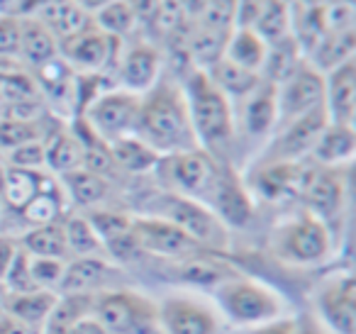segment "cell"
Segmentation results:
<instances>
[{"instance_id": "603a6c76", "label": "cell", "mask_w": 356, "mask_h": 334, "mask_svg": "<svg viewBox=\"0 0 356 334\" xmlns=\"http://www.w3.org/2000/svg\"><path fill=\"white\" fill-rule=\"evenodd\" d=\"M356 152V132L354 125L327 122L317 137L307 161L325 168H346Z\"/></svg>"}, {"instance_id": "f546056e", "label": "cell", "mask_w": 356, "mask_h": 334, "mask_svg": "<svg viewBox=\"0 0 356 334\" xmlns=\"http://www.w3.org/2000/svg\"><path fill=\"white\" fill-rule=\"evenodd\" d=\"M266 49H268V45L252 30V27H232L222 56L227 61H232V64L261 76Z\"/></svg>"}, {"instance_id": "5bb4252c", "label": "cell", "mask_w": 356, "mask_h": 334, "mask_svg": "<svg viewBox=\"0 0 356 334\" xmlns=\"http://www.w3.org/2000/svg\"><path fill=\"white\" fill-rule=\"evenodd\" d=\"M315 310L320 322L332 334L356 332V280L351 271H337L327 276L315 290Z\"/></svg>"}, {"instance_id": "4dcf8cb0", "label": "cell", "mask_w": 356, "mask_h": 334, "mask_svg": "<svg viewBox=\"0 0 356 334\" xmlns=\"http://www.w3.org/2000/svg\"><path fill=\"white\" fill-rule=\"evenodd\" d=\"M205 74H208V79L215 84V88L222 90V93L227 95V100L232 105H237L239 100H244L259 84H261V76L259 74L232 64V61H227L225 56L220 61H215Z\"/></svg>"}, {"instance_id": "ffe728a7", "label": "cell", "mask_w": 356, "mask_h": 334, "mask_svg": "<svg viewBox=\"0 0 356 334\" xmlns=\"http://www.w3.org/2000/svg\"><path fill=\"white\" fill-rule=\"evenodd\" d=\"M325 76V113L330 122L354 125L356 115V61L349 59Z\"/></svg>"}, {"instance_id": "f1b7e54d", "label": "cell", "mask_w": 356, "mask_h": 334, "mask_svg": "<svg viewBox=\"0 0 356 334\" xmlns=\"http://www.w3.org/2000/svg\"><path fill=\"white\" fill-rule=\"evenodd\" d=\"M110 154H113V161H115V166H118V171L127 173V176L154 173L159 159H161L149 144H144L142 139L134 137V134L110 142Z\"/></svg>"}, {"instance_id": "44dd1931", "label": "cell", "mask_w": 356, "mask_h": 334, "mask_svg": "<svg viewBox=\"0 0 356 334\" xmlns=\"http://www.w3.org/2000/svg\"><path fill=\"white\" fill-rule=\"evenodd\" d=\"M115 266L105 256H86V259H69L64 269V278L59 285L61 293H98V290L115 288L113 283Z\"/></svg>"}, {"instance_id": "74e56055", "label": "cell", "mask_w": 356, "mask_h": 334, "mask_svg": "<svg viewBox=\"0 0 356 334\" xmlns=\"http://www.w3.org/2000/svg\"><path fill=\"white\" fill-rule=\"evenodd\" d=\"M66 261L61 259H42V256H30L32 280L40 290H51L59 293L61 278H64Z\"/></svg>"}, {"instance_id": "ab89813d", "label": "cell", "mask_w": 356, "mask_h": 334, "mask_svg": "<svg viewBox=\"0 0 356 334\" xmlns=\"http://www.w3.org/2000/svg\"><path fill=\"white\" fill-rule=\"evenodd\" d=\"M6 166L15 168H30V171H44V139H32L13 152L3 154Z\"/></svg>"}, {"instance_id": "4fadbf2b", "label": "cell", "mask_w": 356, "mask_h": 334, "mask_svg": "<svg viewBox=\"0 0 356 334\" xmlns=\"http://www.w3.org/2000/svg\"><path fill=\"white\" fill-rule=\"evenodd\" d=\"M129 232H132L142 254L154 256V259L186 261L205 251L184 230H178L168 220H161V217H154V215H132Z\"/></svg>"}, {"instance_id": "836d02e7", "label": "cell", "mask_w": 356, "mask_h": 334, "mask_svg": "<svg viewBox=\"0 0 356 334\" xmlns=\"http://www.w3.org/2000/svg\"><path fill=\"white\" fill-rule=\"evenodd\" d=\"M64 227V239L69 259H86V256H105L103 241H100L98 232L88 222L86 215H66L61 220ZM108 259V256H105Z\"/></svg>"}, {"instance_id": "816d5d0a", "label": "cell", "mask_w": 356, "mask_h": 334, "mask_svg": "<svg viewBox=\"0 0 356 334\" xmlns=\"http://www.w3.org/2000/svg\"><path fill=\"white\" fill-rule=\"evenodd\" d=\"M0 212H3V207H0Z\"/></svg>"}, {"instance_id": "ee69618b", "label": "cell", "mask_w": 356, "mask_h": 334, "mask_svg": "<svg viewBox=\"0 0 356 334\" xmlns=\"http://www.w3.org/2000/svg\"><path fill=\"white\" fill-rule=\"evenodd\" d=\"M293 334H332L315 312L293 315Z\"/></svg>"}, {"instance_id": "8992f818", "label": "cell", "mask_w": 356, "mask_h": 334, "mask_svg": "<svg viewBox=\"0 0 356 334\" xmlns=\"http://www.w3.org/2000/svg\"><path fill=\"white\" fill-rule=\"evenodd\" d=\"M152 210L147 215L161 217L176 225L178 230H184L195 244H200L205 251L215 254V251H225L229 246V230L215 217V212L208 205L191 198L176 196V193H159L149 202Z\"/></svg>"}, {"instance_id": "52a82bcc", "label": "cell", "mask_w": 356, "mask_h": 334, "mask_svg": "<svg viewBox=\"0 0 356 334\" xmlns=\"http://www.w3.org/2000/svg\"><path fill=\"white\" fill-rule=\"evenodd\" d=\"M220 166L222 164L210 157L208 152L193 149V152L161 157L154 173H159V178L163 181V188L168 193L191 198V200H198L205 205L215 181H218Z\"/></svg>"}, {"instance_id": "681fc988", "label": "cell", "mask_w": 356, "mask_h": 334, "mask_svg": "<svg viewBox=\"0 0 356 334\" xmlns=\"http://www.w3.org/2000/svg\"><path fill=\"white\" fill-rule=\"evenodd\" d=\"M8 288L6 285H3V280H0V317H3V315H6V305H8Z\"/></svg>"}, {"instance_id": "f907efd6", "label": "cell", "mask_w": 356, "mask_h": 334, "mask_svg": "<svg viewBox=\"0 0 356 334\" xmlns=\"http://www.w3.org/2000/svg\"><path fill=\"white\" fill-rule=\"evenodd\" d=\"M6 161H3V157H0V196H3V183H6Z\"/></svg>"}, {"instance_id": "d590c367", "label": "cell", "mask_w": 356, "mask_h": 334, "mask_svg": "<svg viewBox=\"0 0 356 334\" xmlns=\"http://www.w3.org/2000/svg\"><path fill=\"white\" fill-rule=\"evenodd\" d=\"M20 246L30 256H42V259H61L69 261V251H66V239H64V227L61 222L44 227H30L22 232Z\"/></svg>"}, {"instance_id": "c3c4849f", "label": "cell", "mask_w": 356, "mask_h": 334, "mask_svg": "<svg viewBox=\"0 0 356 334\" xmlns=\"http://www.w3.org/2000/svg\"><path fill=\"white\" fill-rule=\"evenodd\" d=\"M17 0H0V15H15Z\"/></svg>"}, {"instance_id": "83f0119b", "label": "cell", "mask_w": 356, "mask_h": 334, "mask_svg": "<svg viewBox=\"0 0 356 334\" xmlns=\"http://www.w3.org/2000/svg\"><path fill=\"white\" fill-rule=\"evenodd\" d=\"M59 293L51 290H30V293H10L8 295L6 315L25 322L27 327H35L42 332V327L49 319L51 310H54Z\"/></svg>"}, {"instance_id": "ba28073f", "label": "cell", "mask_w": 356, "mask_h": 334, "mask_svg": "<svg viewBox=\"0 0 356 334\" xmlns=\"http://www.w3.org/2000/svg\"><path fill=\"white\" fill-rule=\"evenodd\" d=\"M161 334H220L222 317L213 300L188 290H173L156 300Z\"/></svg>"}, {"instance_id": "5b68a950", "label": "cell", "mask_w": 356, "mask_h": 334, "mask_svg": "<svg viewBox=\"0 0 356 334\" xmlns=\"http://www.w3.org/2000/svg\"><path fill=\"white\" fill-rule=\"evenodd\" d=\"M90 315L110 334H161L156 300L132 288H108L93 293Z\"/></svg>"}, {"instance_id": "7402d4cb", "label": "cell", "mask_w": 356, "mask_h": 334, "mask_svg": "<svg viewBox=\"0 0 356 334\" xmlns=\"http://www.w3.org/2000/svg\"><path fill=\"white\" fill-rule=\"evenodd\" d=\"M81 166H83V144L71 125L59 120L44 134V171L51 176H64Z\"/></svg>"}, {"instance_id": "e0dca14e", "label": "cell", "mask_w": 356, "mask_h": 334, "mask_svg": "<svg viewBox=\"0 0 356 334\" xmlns=\"http://www.w3.org/2000/svg\"><path fill=\"white\" fill-rule=\"evenodd\" d=\"M163 74V54L147 40H124L115 66V86L134 95H144Z\"/></svg>"}, {"instance_id": "277c9868", "label": "cell", "mask_w": 356, "mask_h": 334, "mask_svg": "<svg viewBox=\"0 0 356 334\" xmlns=\"http://www.w3.org/2000/svg\"><path fill=\"white\" fill-rule=\"evenodd\" d=\"M268 244L281 264L312 269L332 259L337 249V237L325 222L302 207L273 225Z\"/></svg>"}, {"instance_id": "8d00e7d4", "label": "cell", "mask_w": 356, "mask_h": 334, "mask_svg": "<svg viewBox=\"0 0 356 334\" xmlns=\"http://www.w3.org/2000/svg\"><path fill=\"white\" fill-rule=\"evenodd\" d=\"M90 17H93V25L100 32H105L108 37H115L120 42L129 40L139 30L137 15H134L132 6H129L127 0H110L108 6L95 10Z\"/></svg>"}, {"instance_id": "9a60e30c", "label": "cell", "mask_w": 356, "mask_h": 334, "mask_svg": "<svg viewBox=\"0 0 356 334\" xmlns=\"http://www.w3.org/2000/svg\"><path fill=\"white\" fill-rule=\"evenodd\" d=\"M205 205L215 212L220 222L227 230H247L257 217V202L249 193L244 178L237 173L232 164H222L218 173L210 198Z\"/></svg>"}, {"instance_id": "f6af8a7d", "label": "cell", "mask_w": 356, "mask_h": 334, "mask_svg": "<svg viewBox=\"0 0 356 334\" xmlns=\"http://www.w3.org/2000/svg\"><path fill=\"white\" fill-rule=\"evenodd\" d=\"M17 249H20V241H17L15 237L0 234V280H3V276H6V271H8V266H10L13 259H15Z\"/></svg>"}, {"instance_id": "1f68e13d", "label": "cell", "mask_w": 356, "mask_h": 334, "mask_svg": "<svg viewBox=\"0 0 356 334\" xmlns=\"http://www.w3.org/2000/svg\"><path fill=\"white\" fill-rule=\"evenodd\" d=\"M47 171H30V168H6V183H3V196H0V207H8L10 212L20 215L25 205L42 191Z\"/></svg>"}, {"instance_id": "6da1fadb", "label": "cell", "mask_w": 356, "mask_h": 334, "mask_svg": "<svg viewBox=\"0 0 356 334\" xmlns=\"http://www.w3.org/2000/svg\"><path fill=\"white\" fill-rule=\"evenodd\" d=\"M134 137L149 144L159 157L200 149L178 76L163 71L156 84L142 95Z\"/></svg>"}, {"instance_id": "7a4b0ae2", "label": "cell", "mask_w": 356, "mask_h": 334, "mask_svg": "<svg viewBox=\"0 0 356 334\" xmlns=\"http://www.w3.org/2000/svg\"><path fill=\"white\" fill-rule=\"evenodd\" d=\"M184 86L186 105H188L191 125L203 152H208L220 164H229L232 149L237 147V125H234V105L222 90L215 88L208 74L200 69H186L178 76Z\"/></svg>"}, {"instance_id": "e575fe53", "label": "cell", "mask_w": 356, "mask_h": 334, "mask_svg": "<svg viewBox=\"0 0 356 334\" xmlns=\"http://www.w3.org/2000/svg\"><path fill=\"white\" fill-rule=\"evenodd\" d=\"M302 61H305L302 59V51L293 37L273 42L266 49V59H264V66H261V81L273 84V86L283 84Z\"/></svg>"}, {"instance_id": "484cf974", "label": "cell", "mask_w": 356, "mask_h": 334, "mask_svg": "<svg viewBox=\"0 0 356 334\" xmlns=\"http://www.w3.org/2000/svg\"><path fill=\"white\" fill-rule=\"evenodd\" d=\"M59 56V42L54 40L49 30L42 22L32 17H20V51L17 61L27 66L30 71L40 69L42 64Z\"/></svg>"}, {"instance_id": "d6986e66", "label": "cell", "mask_w": 356, "mask_h": 334, "mask_svg": "<svg viewBox=\"0 0 356 334\" xmlns=\"http://www.w3.org/2000/svg\"><path fill=\"white\" fill-rule=\"evenodd\" d=\"M307 173V161L296 164H254L247 183L252 196H261L264 200H291L300 196L302 181Z\"/></svg>"}, {"instance_id": "8fae6325", "label": "cell", "mask_w": 356, "mask_h": 334, "mask_svg": "<svg viewBox=\"0 0 356 334\" xmlns=\"http://www.w3.org/2000/svg\"><path fill=\"white\" fill-rule=\"evenodd\" d=\"M139 100L142 95H134L122 88H108L79 115L103 142H115L134 134L139 118Z\"/></svg>"}, {"instance_id": "ac0fdd59", "label": "cell", "mask_w": 356, "mask_h": 334, "mask_svg": "<svg viewBox=\"0 0 356 334\" xmlns=\"http://www.w3.org/2000/svg\"><path fill=\"white\" fill-rule=\"evenodd\" d=\"M234 125H237V139L242 134L264 147L278 125L276 86L261 81L247 98L239 100V110H234Z\"/></svg>"}, {"instance_id": "d6a6232c", "label": "cell", "mask_w": 356, "mask_h": 334, "mask_svg": "<svg viewBox=\"0 0 356 334\" xmlns=\"http://www.w3.org/2000/svg\"><path fill=\"white\" fill-rule=\"evenodd\" d=\"M252 30L261 37L266 45L281 42L286 37H293V13L288 0H264L261 10L257 13L252 22Z\"/></svg>"}, {"instance_id": "d4e9b609", "label": "cell", "mask_w": 356, "mask_h": 334, "mask_svg": "<svg viewBox=\"0 0 356 334\" xmlns=\"http://www.w3.org/2000/svg\"><path fill=\"white\" fill-rule=\"evenodd\" d=\"M22 222L30 227H44L61 222L66 217V196L61 191V183L56 181L51 173H47L42 181V191L32 198L25 205V210L20 212Z\"/></svg>"}, {"instance_id": "7bdbcfd3", "label": "cell", "mask_w": 356, "mask_h": 334, "mask_svg": "<svg viewBox=\"0 0 356 334\" xmlns=\"http://www.w3.org/2000/svg\"><path fill=\"white\" fill-rule=\"evenodd\" d=\"M40 334H110L93 315H86V317L76 319V322L66 324V327H59V329H42Z\"/></svg>"}, {"instance_id": "cb8c5ba5", "label": "cell", "mask_w": 356, "mask_h": 334, "mask_svg": "<svg viewBox=\"0 0 356 334\" xmlns=\"http://www.w3.org/2000/svg\"><path fill=\"white\" fill-rule=\"evenodd\" d=\"M61 191L66 196V202L79 210L88 212L100 207L110 196V181L98 173L88 171V168H76V171H69L64 176H59Z\"/></svg>"}, {"instance_id": "7c38bea8", "label": "cell", "mask_w": 356, "mask_h": 334, "mask_svg": "<svg viewBox=\"0 0 356 334\" xmlns=\"http://www.w3.org/2000/svg\"><path fill=\"white\" fill-rule=\"evenodd\" d=\"M122 49V42L108 37L95 25L86 27L83 32L59 42V56L83 76H110L115 81V66Z\"/></svg>"}, {"instance_id": "f5cc1de1", "label": "cell", "mask_w": 356, "mask_h": 334, "mask_svg": "<svg viewBox=\"0 0 356 334\" xmlns=\"http://www.w3.org/2000/svg\"><path fill=\"white\" fill-rule=\"evenodd\" d=\"M288 3H293V0H288Z\"/></svg>"}, {"instance_id": "f35d334b", "label": "cell", "mask_w": 356, "mask_h": 334, "mask_svg": "<svg viewBox=\"0 0 356 334\" xmlns=\"http://www.w3.org/2000/svg\"><path fill=\"white\" fill-rule=\"evenodd\" d=\"M3 285L8 288V293H30V290H40L32 280L30 271V254L25 249H17L13 264L8 266L6 276H3Z\"/></svg>"}, {"instance_id": "7dc6e473", "label": "cell", "mask_w": 356, "mask_h": 334, "mask_svg": "<svg viewBox=\"0 0 356 334\" xmlns=\"http://www.w3.org/2000/svg\"><path fill=\"white\" fill-rule=\"evenodd\" d=\"M76 3H79V6L88 13V15H93L95 10H100L103 6H108L110 0H76Z\"/></svg>"}, {"instance_id": "30bf717a", "label": "cell", "mask_w": 356, "mask_h": 334, "mask_svg": "<svg viewBox=\"0 0 356 334\" xmlns=\"http://www.w3.org/2000/svg\"><path fill=\"white\" fill-rule=\"evenodd\" d=\"M330 122L325 113V105L312 113L302 115V118L286 122L271 134L266 144L257 152L254 164H296L307 161L312 147H315L317 137Z\"/></svg>"}, {"instance_id": "60d3db41", "label": "cell", "mask_w": 356, "mask_h": 334, "mask_svg": "<svg viewBox=\"0 0 356 334\" xmlns=\"http://www.w3.org/2000/svg\"><path fill=\"white\" fill-rule=\"evenodd\" d=\"M20 51V17L0 15V59H17Z\"/></svg>"}, {"instance_id": "2e32d148", "label": "cell", "mask_w": 356, "mask_h": 334, "mask_svg": "<svg viewBox=\"0 0 356 334\" xmlns=\"http://www.w3.org/2000/svg\"><path fill=\"white\" fill-rule=\"evenodd\" d=\"M325 105V76L312 69L307 61H302L283 84L276 86V108H278V125L293 122L302 115Z\"/></svg>"}, {"instance_id": "9c48e42d", "label": "cell", "mask_w": 356, "mask_h": 334, "mask_svg": "<svg viewBox=\"0 0 356 334\" xmlns=\"http://www.w3.org/2000/svg\"><path fill=\"white\" fill-rule=\"evenodd\" d=\"M346 168H325L307 161L305 181L298 196L302 207L325 222L334 237L339 234L346 210Z\"/></svg>"}, {"instance_id": "3957f363", "label": "cell", "mask_w": 356, "mask_h": 334, "mask_svg": "<svg viewBox=\"0 0 356 334\" xmlns=\"http://www.w3.org/2000/svg\"><path fill=\"white\" fill-rule=\"evenodd\" d=\"M210 300L218 308L222 322H229L234 329L254 327L288 315V300L273 285L264 283L261 278L232 273L220 280L210 290Z\"/></svg>"}, {"instance_id": "b9f144b4", "label": "cell", "mask_w": 356, "mask_h": 334, "mask_svg": "<svg viewBox=\"0 0 356 334\" xmlns=\"http://www.w3.org/2000/svg\"><path fill=\"white\" fill-rule=\"evenodd\" d=\"M232 334H293V315H283V317L268 319V322L254 324V327H239Z\"/></svg>"}, {"instance_id": "4316f807", "label": "cell", "mask_w": 356, "mask_h": 334, "mask_svg": "<svg viewBox=\"0 0 356 334\" xmlns=\"http://www.w3.org/2000/svg\"><path fill=\"white\" fill-rule=\"evenodd\" d=\"M354 49H356V37L354 30H344V32H327L317 40V45L307 51L305 61L317 69L320 74L337 69L344 61L354 59Z\"/></svg>"}, {"instance_id": "bcb514c9", "label": "cell", "mask_w": 356, "mask_h": 334, "mask_svg": "<svg viewBox=\"0 0 356 334\" xmlns=\"http://www.w3.org/2000/svg\"><path fill=\"white\" fill-rule=\"evenodd\" d=\"M0 334H40V329L27 327L25 322L10 317V315H3L0 317Z\"/></svg>"}]
</instances>
